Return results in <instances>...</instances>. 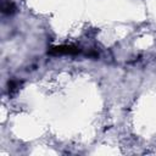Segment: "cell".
I'll return each mask as SVG.
<instances>
[{"mask_svg":"<svg viewBox=\"0 0 156 156\" xmlns=\"http://www.w3.org/2000/svg\"><path fill=\"white\" fill-rule=\"evenodd\" d=\"M13 11H15V5L12 2H10V1H4V4H2V12L10 15Z\"/></svg>","mask_w":156,"mask_h":156,"instance_id":"obj_2","label":"cell"},{"mask_svg":"<svg viewBox=\"0 0 156 156\" xmlns=\"http://www.w3.org/2000/svg\"><path fill=\"white\" fill-rule=\"evenodd\" d=\"M80 51L79 48L73 46V45H60L50 49V54L52 55H76Z\"/></svg>","mask_w":156,"mask_h":156,"instance_id":"obj_1","label":"cell"}]
</instances>
